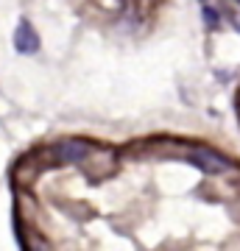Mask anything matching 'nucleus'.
<instances>
[{
  "label": "nucleus",
  "instance_id": "obj_1",
  "mask_svg": "<svg viewBox=\"0 0 240 251\" xmlns=\"http://www.w3.org/2000/svg\"><path fill=\"white\" fill-rule=\"evenodd\" d=\"M187 159L207 173H226L232 168V162L226 159V156H221V153H215V151H207V148H193V151H187Z\"/></svg>",
  "mask_w": 240,
  "mask_h": 251
},
{
  "label": "nucleus",
  "instance_id": "obj_2",
  "mask_svg": "<svg viewBox=\"0 0 240 251\" xmlns=\"http://www.w3.org/2000/svg\"><path fill=\"white\" fill-rule=\"evenodd\" d=\"M14 48H17V53L23 56H31L39 50V34L34 31V25L28 23V20H20L17 23V31H14Z\"/></svg>",
  "mask_w": 240,
  "mask_h": 251
},
{
  "label": "nucleus",
  "instance_id": "obj_3",
  "mask_svg": "<svg viewBox=\"0 0 240 251\" xmlns=\"http://www.w3.org/2000/svg\"><path fill=\"white\" fill-rule=\"evenodd\" d=\"M53 153L59 162H81L87 159L89 143H84V140H62V143H56Z\"/></svg>",
  "mask_w": 240,
  "mask_h": 251
},
{
  "label": "nucleus",
  "instance_id": "obj_4",
  "mask_svg": "<svg viewBox=\"0 0 240 251\" xmlns=\"http://www.w3.org/2000/svg\"><path fill=\"white\" fill-rule=\"evenodd\" d=\"M204 20H207V25H218V11H215L213 9V6H207V9H204Z\"/></svg>",
  "mask_w": 240,
  "mask_h": 251
},
{
  "label": "nucleus",
  "instance_id": "obj_5",
  "mask_svg": "<svg viewBox=\"0 0 240 251\" xmlns=\"http://www.w3.org/2000/svg\"><path fill=\"white\" fill-rule=\"evenodd\" d=\"M238 28H240V23H238Z\"/></svg>",
  "mask_w": 240,
  "mask_h": 251
},
{
  "label": "nucleus",
  "instance_id": "obj_6",
  "mask_svg": "<svg viewBox=\"0 0 240 251\" xmlns=\"http://www.w3.org/2000/svg\"><path fill=\"white\" fill-rule=\"evenodd\" d=\"M238 3H240V0H238Z\"/></svg>",
  "mask_w": 240,
  "mask_h": 251
}]
</instances>
